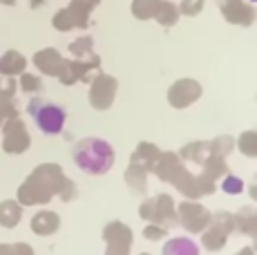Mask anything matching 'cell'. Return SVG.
Listing matches in <instances>:
<instances>
[{
    "label": "cell",
    "instance_id": "obj_1",
    "mask_svg": "<svg viewBox=\"0 0 257 255\" xmlns=\"http://www.w3.org/2000/svg\"><path fill=\"white\" fill-rule=\"evenodd\" d=\"M52 197H61L63 202H72L76 197V184L63 173L61 166L41 164L21 184L16 202L21 206H38V204H49Z\"/></svg>",
    "mask_w": 257,
    "mask_h": 255
},
{
    "label": "cell",
    "instance_id": "obj_2",
    "mask_svg": "<svg viewBox=\"0 0 257 255\" xmlns=\"http://www.w3.org/2000/svg\"><path fill=\"white\" fill-rule=\"evenodd\" d=\"M72 159L85 175H105L116 161V153L105 139L87 137L72 148Z\"/></svg>",
    "mask_w": 257,
    "mask_h": 255
},
{
    "label": "cell",
    "instance_id": "obj_3",
    "mask_svg": "<svg viewBox=\"0 0 257 255\" xmlns=\"http://www.w3.org/2000/svg\"><path fill=\"white\" fill-rule=\"evenodd\" d=\"M27 112H29V116L34 119V123H36V128L43 132V135H49V137L61 135L63 128H65L67 112H65V107H61L54 101L36 96V99L29 101Z\"/></svg>",
    "mask_w": 257,
    "mask_h": 255
},
{
    "label": "cell",
    "instance_id": "obj_4",
    "mask_svg": "<svg viewBox=\"0 0 257 255\" xmlns=\"http://www.w3.org/2000/svg\"><path fill=\"white\" fill-rule=\"evenodd\" d=\"M170 184L175 186L186 199H199V197H204V195H212L217 188L212 179L204 177V175H192L186 166L170 179Z\"/></svg>",
    "mask_w": 257,
    "mask_h": 255
},
{
    "label": "cell",
    "instance_id": "obj_5",
    "mask_svg": "<svg viewBox=\"0 0 257 255\" xmlns=\"http://www.w3.org/2000/svg\"><path fill=\"white\" fill-rule=\"evenodd\" d=\"M210 217H212V213L204 204L197 202V199H188V202L177 206V224L184 226L192 235L201 233V230L208 226Z\"/></svg>",
    "mask_w": 257,
    "mask_h": 255
},
{
    "label": "cell",
    "instance_id": "obj_6",
    "mask_svg": "<svg viewBox=\"0 0 257 255\" xmlns=\"http://www.w3.org/2000/svg\"><path fill=\"white\" fill-rule=\"evenodd\" d=\"M103 239H105V255H130L132 248V228L123 222H107L103 228Z\"/></svg>",
    "mask_w": 257,
    "mask_h": 255
},
{
    "label": "cell",
    "instance_id": "obj_7",
    "mask_svg": "<svg viewBox=\"0 0 257 255\" xmlns=\"http://www.w3.org/2000/svg\"><path fill=\"white\" fill-rule=\"evenodd\" d=\"M32 146L27 125L21 119H9L3 128V150L7 155H23Z\"/></svg>",
    "mask_w": 257,
    "mask_h": 255
},
{
    "label": "cell",
    "instance_id": "obj_8",
    "mask_svg": "<svg viewBox=\"0 0 257 255\" xmlns=\"http://www.w3.org/2000/svg\"><path fill=\"white\" fill-rule=\"evenodd\" d=\"M148 224H161L166 228L177 226V206L170 195L159 193L152 197V217Z\"/></svg>",
    "mask_w": 257,
    "mask_h": 255
},
{
    "label": "cell",
    "instance_id": "obj_9",
    "mask_svg": "<svg viewBox=\"0 0 257 255\" xmlns=\"http://www.w3.org/2000/svg\"><path fill=\"white\" fill-rule=\"evenodd\" d=\"M116 94V81L110 76H98L96 81L92 83V90H90V103L92 107L96 110H107L114 101Z\"/></svg>",
    "mask_w": 257,
    "mask_h": 255
},
{
    "label": "cell",
    "instance_id": "obj_10",
    "mask_svg": "<svg viewBox=\"0 0 257 255\" xmlns=\"http://www.w3.org/2000/svg\"><path fill=\"white\" fill-rule=\"evenodd\" d=\"M201 94V87L197 85L195 81H190V78H186V81H179L175 83V85L168 90V101H170L172 107H188L190 103H195L199 99Z\"/></svg>",
    "mask_w": 257,
    "mask_h": 255
},
{
    "label": "cell",
    "instance_id": "obj_11",
    "mask_svg": "<svg viewBox=\"0 0 257 255\" xmlns=\"http://www.w3.org/2000/svg\"><path fill=\"white\" fill-rule=\"evenodd\" d=\"M184 168V161L179 159V155H175V153H161L159 157H157V161H155V166H152V170L150 173H155L157 177H159L161 181H168L170 184V179L175 177L179 170Z\"/></svg>",
    "mask_w": 257,
    "mask_h": 255
},
{
    "label": "cell",
    "instance_id": "obj_12",
    "mask_svg": "<svg viewBox=\"0 0 257 255\" xmlns=\"http://www.w3.org/2000/svg\"><path fill=\"white\" fill-rule=\"evenodd\" d=\"M61 228V217L54 210H38L32 217V230L41 237H49Z\"/></svg>",
    "mask_w": 257,
    "mask_h": 255
},
{
    "label": "cell",
    "instance_id": "obj_13",
    "mask_svg": "<svg viewBox=\"0 0 257 255\" xmlns=\"http://www.w3.org/2000/svg\"><path fill=\"white\" fill-rule=\"evenodd\" d=\"M148 170L143 168V166L139 164H130L125 168V184H127V188L132 190L135 195H146L148 193Z\"/></svg>",
    "mask_w": 257,
    "mask_h": 255
},
{
    "label": "cell",
    "instance_id": "obj_14",
    "mask_svg": "<svg viewBox=\"0 0 257 255\" xmlns=\"http://www.w3.org/2000/svg\"><path fill=\"white\" fill-rule=\"evenodd\" d=\"M230 235L226 233V230H221L219 226H215V224H208L204 230H201V246L206 248V251H221V248L226 246V242H228Z\"/></svg>",
    "mask_w": 257,
    "mask_h": 255
},
{
    "label": "cell",
    "instance_id": "obj_15",
    "mask_svg": "<svg viewBox=\"0 0 257 255\" xmlns=\"http://www.w3.org/2000/svg\"><path fill=\"white\" fill-rule=\"evenodd\" d=\"M161 155V150L157 148L155 144H148V141H141L139 146H137V150L130 155V164H139L143 166V168L150 173L152 170V166H155V161H157V157Z\"/></svg>",
    "mask_w": 257,
    "mask_h": 255
},
{
    "label": "cell",
    "instance_id": "obj_16",
    "mask_svg": "<svg viewBox=\"0 0 257 255\" xmlns=\"http://www.w3.org/2000/svg\"><path fill=\"white\" fill-rule=\"evenodd\" d=\"M233 217H235V230L248 235V237H255L257 235V213L253 206L239 208V213H235Z\"/></svg>",
    "mask_w": 257,
    "mask_h": 255
},
{
    "label": "cell",
    "instance_id": "obj_17",
    "mask_svg": "<svg viewBox=\"0 0 257 255\" xmlns=\"http://www.w3.org/2000/svg\"><path fill=\"white\" fill-rule=\"evenodd\" d=\"M21 217H23V206L16 199L0 202V226L3 228H16Z\"/></svg>",
    "mask_w": 257,
    "mask_h": 255
},
{
    "label": "cell",
    "instance_id": "obj_18",
    "mask_svg": "<svg viewBox=\"0 0 257 255\" xmlns=\"http://www.w3.org/2000/svg\"><path fill=\"white\" fill-rule=\"evenodd\" d=\"M161 255H199V246L190 237H172L164 244Z\"/></svg>",
    "mask_w": 257,
    "mask_h": 255
},
{
    "label": "cell",
    "instance_id": "obj_19",
    "mask_svg": "<svg viewBox=\"0 0 257 255\" xmlns=\"http://www.w3.org/2000/svg\"><path fill=\"white\" fill-rule=\"evenodd\" d=\"M210 155V148H208V141H192L181 148L179 153V159L181 161H192V164L201 166Z\"/></svg>",
    "mask_w": 257,
    "mask_h": 255
},
{
    "label": "cell",
    "instance_id": "obj_20",
    "mask_svg": "<svg viewBox=\"0 0 257 255\" xmlns=\"http://www.w3.org/2000/svg\"><path fill=\"white\" fill-rule=\"evenodd\" d=\"M201 175L212 181L221 179L224 175H228V166H226V157L219 155H208V159L201 164Z\"/></svg>",
    "mask_w": 257,
    "mask_h": 255
},
{
    "label": "cell",
    "instance_id": "obj_21",
    "mask_svg": "<svg viewBox=\"0 0 257 255\" xmlns=\"http://www.w3.org/2000/svg\"><path fill=\"white\" fill-rule=\"evenodd\" d=\"M36 65L41 67L45 74L58 76V74H61V70L65 67V63L58 58V54L54 52V50H45V52H41V54L36 56Z\"/></svg>",
    "mask_w": 257,
    "mask_h": 255
},
{
    "label": "cell",
    "instance_id": "obj_22",
    "mask_svg": "<svg viewBox=\"0 0 257 255\" xmlns=\"http://www.w3.org/2000/svg\"><path fill=\"white\" fill-rule=\"evenodd\" d=\"M0 70L5 74H21L25 70V58L16 52H9L5 58H0Z\"/></svg>",
    "mask_w": 257,
    "mask_h": 255
},
{
    "label": "cell",
    "instance_id": "obj_23",
    "mask_svg": "<svg viewBox=\"0 0 257 255\" xmlns=\"http://www.w3.org/2000/svg\"><path fill=\"white\" fill-rule=\"evenodd\" d=\"M208 148H210V155L228 157L230 153H233V148H235V141H233V137L224 135V137H217V139L208 141Z\"/></svg>",
    "mask_w": 257,
    "mask_h": 255
},
{
    "label": "cell",
    "instance_id": "obj_24",
    "mask_svg": "<svg viewBox=\"0 0 257 255\" xmlns=\"http://www.w3.org/2000/svg\"><path fill=\"white\" fill-rule=\"evenodd\" d=\"M237 148H239L246 157H257V135L253 130L244 132V135L237 139Z\"/></svg>",
    "mask_w": 257,
    "mask_h": 255
},
{
    "label": "cell",
    "instance_id": "obj_25",
    "mask_svg": "<svg viewBox=\"0 0 257 255\" xmlns=\"http://www.w3.org/2000/svg\"><path fill=\"white\" fill-rule=\"evenodd\" d=\"M244 181H241L239 177H235V175H224L221 177V190L224 193H228V195H239V193H244Z\"/></svg>",
    "mask_w": 257,
    "mask_h": 255
},
{
    "label": "cell",
    "instance_id": "obj_26",
    "mask_svg": "<svg viewBox=\"0 0 257 255\" xmlns=\"http://www.w3.org/2000/svg\"><path fill=\"white\" fill-rule=\"evenodd\" d=\"M0 255H34V248L25 242L0 244Z\"/></svg>",
    "mask_w": 257,
    "mask_h": 255
},
{
    "label": "cell",
    "instance_id": "obj_27",
    "mask_svg": "<svg viewBox=\"0 0 257 255\" xmlns=\"http://www.w3.org/2000/svg\"><path fill=\"white\" fill-rule=\"evenodd\" d=\"M168 230L170 228L161 226V224H148V226L143 228V237L150 239V242H159V239H164L168 235Z\"/></svg>",
    "mask_w": 257,
    "mask_h": 255
},
{
    "label": "cell",
    "instance_id": "obj_28",
    "mask_svg": "<svg viewBox=\"0 0 257 255\" xmlns=\"http://www.w3.org/2000/svg\"><path fill=\"white\" fill-rule=\"evenodd\" d=\"M21 85H23V90H25V92H34V94L43 90L41 81H38L36 76H32V74H25V76H23V81H21Z\"/></svg>",
    "mask_w": 257,
    "mask_h": 255
},
{
    "label": "cell",
    "instance_id": "obj_29",
    "mask_svg": "<svg viewBox=\"0 0 257 255\" xmlns=\"http://www.w3.org/2000/svg\"><path fill=\"white\" fill-rule=\"evenodd\" d=\"M235 255H255V251H253V246H244L241 251H237Z\"/></svg>",
    "mask_w": 257,
    "mask_h": 255
},
{
    "label": "cell",
    "instance_id": "obj_30",
    "mask_svg": "<svg viewBox=\"0 0 257 255\" xmlns=\"http://www.w3.org/2000/svg\"><path fill=\"white\" fill-rule=\"evenodd\" d=\"M3 119H5V116H3V114H0V123H3Z\"/></svg>",
    "mask_w": 257,
    "mask_h": 255
},
{
    "label": "cell",
    "instance_id": "obj_31",
    "mask_svg": "<svg viewBox=\"0 0 257 255\" xmlns=\"http://www.w3.org/2000/svg\"><path fill=\"white\" fill-rule=\"evenodd\" d=\"M141 255H150V253H141Z\"/></svg>",
    "mask_w": 257,
    "mask_h": 255
}]
</instances>
